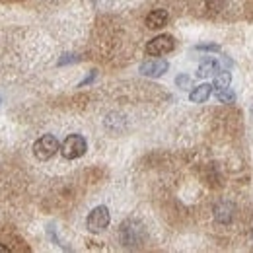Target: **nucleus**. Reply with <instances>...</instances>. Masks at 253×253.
<instances>
[{"label":"nucleus","mask_w":253,"mask_h":253,"mask_svg":"<svg viewBox=\"0 0 253 253\" xmlns=\"http://www.w3.org/2000/svg\"><path fill=\"white\" fill-rule=\"evenodd\" d=\"M59 150H61V144H59V140H57L53 134H43V136L37 138L35 144H33V154H35V158L43 160V162L53 158Z\"/></svg>","instance_id":"obj_1"},{"label":"nucleus","mask_w":253,"mask_h":253,"mask_svg":"<svg viewBox=\"0 0 253 253\" xmlns=\"http://www.w3.org/2000/svg\"><path fill=\"white\" fill-rule=\"evenodd\" d=\"M86 152V138L80 134H70L64 138V142L61 144V154L66 160H76L80 156H84Z\"/></svg>","instance_id":"obj_2"},{"label":"nucleus","mask_w":253,"mask_h":253,"mask_svg":"<svg viewBox=\"0 0 253 253\" xmlns=\"http://www.w3.org/2000/svg\"><path fill=\"white\" fill-rule=\"evenodd\" d=\"M173 47H175V39H173L171 35H168V33H162V35L154 37V39L146 45V53H148L150 57H160V55L171 53Z\"/></svg>","instance_id":"obj_3"},{"label":"nucleus","mask_w":253,"mask_h":253,"mask_svg":"<svg viewBox=\"0 0 253 253\" xmlns=\"http://www.w3.org/2000/svg\"><path fill=\"white\" fill-rule=\"evenodd\" d=\"M109 211L107 207H95L94 211L88 214V220H86V228L92 232V234H99L103 232L107 226H109Z\"/></svg>","instance_id":"obj_4"},{"label":"nucleus","mask_w":253,"mask_h":253,"mask_svg":"<svg viewBox=\"0 0 253 253\" xmlns=\"http://www.w3.org/2000/svg\"><path fill=\"white\" fill-rule=\"evenodd\" d=\"M168 66H169V64L166 63V61H162V59H154V61H146V63L140 64V72H142L144 76L158 78V76H162V74L168 70Z\"/></svg>","instance_id":"obj_5"},{"label":"nucleus","mask_w":253,"mask_h":253,"mask_svg":"<svg viewBox=\"0 0 253 253\" xmlns=\"http://www.w3.org/2000/svg\"><path fill=\"white\" fill-rule=\"evenodd\" d=\"M168 12L166 10H162V8H158V10H152L148 16H146V26L150 28V30H160V28H164L166 24H168Z\"/></svg>","instance_id":"obj_6"},{"label":"nucleus","mask_w":253,"mask_h":253,"mask_svg":"<svg viewBox=\"0 0 253 253\" xmlns=\"http://www.w3.org/2000/svg\"><path fill=\"white\" fill-rule=\"evenodd\" d=\"M211 94H212V86L211 84H201V86L191 90L189 99L193 103H203V101H207L211 97Z\"/></svg>","instance_id":"obj_7"},{"label":"nucleus","mask_w":253,"mask_h":253,"mask_svg":"<svg viewBox=\"0 0 253 253\" xmlns=\"http://www.w3.org/2000/svg\"><path fill=\"white\" fill-rule=\"evenodd\" d=\"M216 72H218V64L214 61H205L199 66V76H212Z\"/></svg>","instance_id":"obj_8"},{"label":"nucleus","mask_w":253,"mask_h":253,"mask_svg":"<svg viewBox=\"0 0 253 253\" xmlns=\"http://www.w3.org/2000/svg\"><path fill=\"white\" fill-rule=\"evenodd\" d=\"M230 82H232V76H230V72H216L214 74V88H226V86H230Z\"/></svg>","instance_id":"obj_9"},{"label":"nucleus","mask_w":253,"mask_h":253,"mask_svg":"<svg viewBox=\"0 0 253 253\" xmlns=\"http://www.w3.org/2000/svg\"><path fill=\"white\" fill-rule=\"evenodd\" d=\"M216 97L220 99L222 103H232L236 99V94L226 86V88H216Z\"/></svg>","instance_id":"obj_10"},{"label":"nucleus","mask_w":253,"mask_h":253,"mask_svg":"<svg viewBox=\"0 0 253 253\" xmlns=\"http://www.w3.org/2000/svg\"><path fill=\"white\" fill-rule=\"evenodd\" d=\"M177 84H179V86H187V84H189V78H187V76H179V78H177Z\"/></svg>","instance_id":"obj_11"},{"label":"nucleus","mask_w":253,"mask_h":253,"mask_svg":"<svg viewBox=\"0 0 253 253\" xmlns=\"http://www.w3.org/2000/svg\"><path fill=\"white\" fill-rule=\"evenodd\" d=\"M0 253H8V248L6 246H0Z\"/></svg>","instance_id":"obj_12"}]
</instances>
